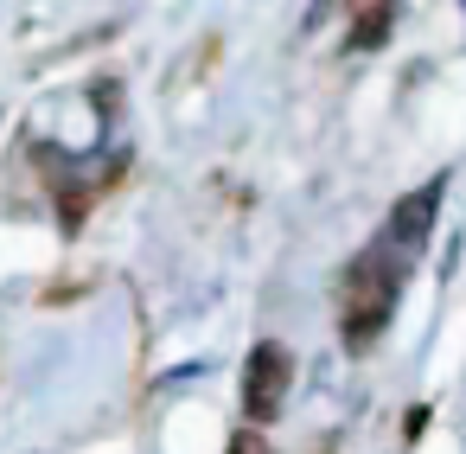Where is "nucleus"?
I'll return each instance as SVG.
<instances>
[{
  "label": "nucleus",
  "mask_w": 466,
  "mask_h": 454,
  "mask_svg": "<svg viewBox=\"0 0 466 454\" xmlns=\"http://www.w3.org/2000/svg\"><path fill=\"white\" fill-rule=\"evenodd\" d=\"M396 301H402V256H396L390 243H370V250L345 269V346L364 352V346L390 326Z\"/></svg>",
  "instance_id": "1"
},
{
  "label": "nucleus",
  "mask_w": 466,
  "mask_h": 454,
  "mask_svg": "<svg viewBox=\"0 0 466 454\" xmlns=\"http://www.w3.org/2000/svg\"><path fill=\"white\" fill-rule=\"evenodd\" d=\"M441 192H447V180L434 173L428 186H415L409 199H396V212H390V224H383V243H390L396 256H415V250L428 243V231H434V212H441Z\"/></svg>",
  "instance_id": "3"
},
{
  "label": "nucleus",
  "mask_w": 466,
  "mask_h": 454,
  "mask_svg": "<svg viewBox=\"0 0 466 454\" xmlns=\"http://www.w3.org/2000/svg\"><path fill=\"white\" fill-rule=\"evenodd\" d=\"M390 20H396V7H364V14H358V26H351V46H358V52H364V46H383Z\"/></svg>",
  "instance_id": "4"
},
{
  "label": "nucleus",
  "mask_w": 466,
  "mask_h": 454,
  "mask_svg": "<svg viewBox=\"0 0 466 454\" xmlns=\"http://www.w3.org/2000/svg\"><path fill=\"white\" fill-rule=\"evenodd\" d=\"M288 384H294V352L281 339H262L243 365V416L249 422H275L281 403H288Z\"/></svg>",
  "instance_id": "2"
}]
</instances>
